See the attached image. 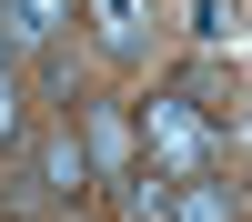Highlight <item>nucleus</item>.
I'll return each instance as SVG.
<instances>
[{
	"label": "nucleus",
	"instance_id": "9",
	"mask_svg": "<svg viewBox=\"0 0 252 222\" xmlns=\"http://www.w3.org/2000/svg\"><path fill=\"white\" fill-rule=\"evenodd\" d=\"M0 71H10V51H0Z\"/></svg>",
	"mask_w": 252,
	"mask_h": 222
},
{
	"label": "nucleus",
	"instance_id": "6",
	"mask_svg": "<svg viewBox=\"0 0 252 222\" xmlns=\"http://www.w3.org/2000/svg\"><path fill=\"white\" fill-rule=\"evenodd\" d=\"M111 202H121L131 222H172V172H152V161H131V172L111 182Z\"/></svg>",
	"mask_w": 252,
	"mask_h": 222
},
{
	"label": "nucleus",
	"instance_id": "5",
	"mask_svg": "<svg viewBox=\"0 0 252 222\" xmlns=\"http://www.w3.org/2000/svg\"><path fill=\"white\" fill-rule=\"evenodd\" d=\"M242 212V192L222 172H192V182H172V222H232Z\"/></svg>",
	"mask_w": 252,
	"mask_h": 222
},
{
	"label": "nucleus",
	"instance_id": "2",
	"mask_svg": "<svg viewBox=\"0 0 252 222\" xmlns=\"http://www.w3.org/2000/svg\"><path fill=\"white\" fill-rule=\"evenodd\" d=\"M91 152H81V121H51V131H40L31 141V161H20V192H31V202H81V192H91Z\"/></svg>",
	"mask_w": 252,
	"mask_h": 222
},
{
	"label": "nucleus",
	"instance_id": "7",
	"mask_svg": "<svg viewBox=\"0 0 252 222\" xmlns=\"http://www.w3.org/2000/svg\"><path fill=\"white\" fill-rule=\"evenodd\" d=\"M20 10H31V31H40V51H51V40L71 31V0H20Z\"/></svg>",
	"mask_w": 252,
	"mask_h": 222
},
{
	"label": "nucleus",
	"instance_id": "4",
	"mask_svg": "<svg viewBox=\"0 0 252 222\" xmlns=\"http://www.w3.org/2000/svg\"><path fill=\"white\" fill-rule=\"evenodd\" d=\"M81 10H91V40L111 61H141V51H152V0H81Z\"/></svg>",
	"mask_w": 252,
	"mask_h": 222
},
{
	"label": "nucleus",
	"instance_id": "1",
	"mask_svg": "<svg viewBox=\"0 0 252 222\" xmlns=\"http://www.w3.org/2000/svg\"><path fill=\"white\" fill-rule=\"evenodd\" d=\"M131 141H141V161H152V172H172V182H192V172H212V111H202L192 91H152L131 111Z\"/></svg>",
	"mask_w": 252,
	"mask_h": 222
},
{
	"label": "nucleus",
	"instance_id": "8",
	"mask_svg": "<svg viewBox=\"0 0 252 222\" xmlns=\"http://www.w3.org/2000/svg\"><path fill=\"white\" fill-rule=\"evenodd\" d=\"M10 141H20V81L0 71V152H10Z\"/></svg>",
	"mask_w": 252,
	"mask_h": 222
},
{
	"label": "nucleus",
	"instance_id": "3",
	"mask_svg": "<svg viewBox=\"0 0 252 222\" xmlns=\"http://www.w3.org/2000/svg\"><path fill=\"white\" fill-rule=\"evenodd\" d=\"M81 152H91V172H131V111L121 101H81Z\"/></svg>",
	"mask_w": 252,
	"mask_h": 222
}]
</instances>
